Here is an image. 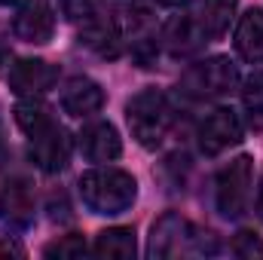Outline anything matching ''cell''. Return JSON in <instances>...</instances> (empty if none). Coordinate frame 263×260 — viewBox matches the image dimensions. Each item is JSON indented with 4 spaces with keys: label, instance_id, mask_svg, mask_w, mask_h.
<instances>
[{
    "label": "cell",
    "instance_id": "7c38bea8",
    "mask_svg": "<svg viewBox=\"0 0 263 260\" xmlns=\"http://www.w3.org/2000/svg\"><path fill=\"white\" fill-rule=\"evenodd\" d=\"M0 217L15 230L31 227V220H34V187L25 178L6 181V187L0 193Z\"/></svg>",
    "mask_w": 263,
    "mask_h": 260
},
{
    "label": "cell",
    "instance_id": "2e32d148",
    "mask_svg": "<svg viewBox=\"0 0 263 260\" xmlns=\"http://www.w3.org/2000/svg\"><path fill=\"white\" fill-rule=\"evenodd\" d=\"M138 245H135V233L129 227H110V230H101L95 236V254L98 257H117L126 260L135 257Z\"/></svg>",
    "mask_w": 263,
    "mask_h": 260
},
{
    "label": "cell",
    "instance_id": "7402d4cb",
    "mask_svg": "<svg viewBox=\"0 0 263 260\" xmlns=\"http://www.w3.org/2000/svg\"><path fill=\"white\" fill-rule=\"evenodd\" d=\"M254 211H257V217L263 220V172H260V181H257V199H254Z\"/></svg>",
    "mask_w": 263,
    "mask_h": 260
},
{
    "label": "cell",
    "instance_id": "30bf717a",
    "mask_svg": "<svg viewBox=\"0 0 263 260\" xmlns=\"http://www.w3.org/2000/svg\"><path fill=\"white\" fill-rule=\"evenodd\" d=\"M162 40H165V46H168V52L175 59H187V55L199 52L208 43V34H205V25H202L199 12L196 15L193 12H184V15H175L165 25Z\"/></svg>",
    "mask_w": 263,
    "mask_h": 260
},
{
    "label": "cell",
    "instance_id": "8992f818",
    "mask_svg": "<svg viewBox=\"0 0 263 260\" xmlns=\"http://www.w3.org/2000/svg\"><path fill=\"white\" fill-rule=\"evenodd\" d=\"M28 156L46 175L62 172L70 159V138H67L65 126H59V120H49L46 126L34 129L28 135Z\"/></svg>",
    "mask_w": 263,
    "mask_h": 260
},
{
    "label": "cell",
    "instance_id": "cb8c5ba5",
    "mask_svg": "<svg viewBox=\"0 0 263 260\" xmlns=\"http://www.w3.org/2000/svg\"><path fill=\"white\" fill-rule=\"evenodd\" d=\"M159 3H162V6H187L190 0H159Z\"/></svg>",
    "mask_w": 263,
    "mask_h": 260
},
{
    "label": "cell",
    "instance_id": "d6986e66",
    "mask_svg": "<svg viewBox=\"0 0 263 260\" xmlns=\"http://www.w3.org/2000/svg\"><path fill=\"white\" fill-rule=\"evenodd\" d=\"M89 248H86V239L83 236H77V233H70V236H62V239H55L52 245H46L43 248V254L46 257H83Z\"/></svg>",
    "mask_w": 263,
    "mask_h": 260
},
{
    "label": "cell",
    "instance_id": "277c9868",
    "mask_svg": "<svg viewBox=\"0 0 263 260\" xmlns=\"http://www.w3.org/2000/svg\"><path fill=\"white\" fill-rule=\"evenodd\" d=\"M239 86V70L227 55H211L205 62L187 67L181 77V92L193 101H208V98H223Z\"/></svg>",
    "mask_w": 263,
    "mask_h": 260
},
{
    "label": "cell",
    "instance_id": "ffe728a7",
    "mask_svg": "<svg viewBox=\"0 0 263 260\" xmlns=\"http://www.w3.org/2000/svg\"><path fill=\"white\" fill-rule=\"evenodd\" d=\"M233 254L245 260H257L263 257V239L254 236V233H239L236 242H233Z\"/></svg>",
    "mask_w": 263,
    "mask_h": 260
},
{
    "label": "cell",
    "instance_id": "ba28073f",
    "mask_svg": "<svg viewBox=\"0 0 263 260\" xmlns=\"http://www.w3.org/2000/svg\"><path fill=\"white\" fill-rule=\"evenodd\" d=\"M59 83V67L43 59H18L9 67V89L18 98H43Z\"/></svg>",
    "mask_w": 263,
    "mask_h": 260
},
{
    "label": "cell",
    "instance_id": "d4e9b609",
    "mask_svg": "<svg viewBox=\"0 0 263 260\" xmlns=\"http://www.w3.org/2000/svg\"><path fill=\"white\" fill-rule=\"evenodd\" d=\"M15 3H22V0H0V6H15Z\"/></svg>",
    "mask_w": 263,
    "mask_h": 260
},
{
    "label": "cell",
    "instance_id": "9a60e30c",
    "mask_svg": "<svg viewBox=\"0 0 263 260\" xmlns=\"http://www.w3.org/2000/svg\"><path fill=\"white\" fill-rule=\"evenodd\" d=\"M80 40L89 49H95L101 59H117L120 49H123V37H120L117 25L107 22V18H89L80 31Z\"/></svg>",
    "mask_w": 263,
    "mask_h": 260
},
{
    "label": "cell",
    "instance_id": "4fadbf2b",
    "mask_svg": "<svg viewBox=\"0 0 263 260\" xmlns=\"http://www.w3.org/2000/svg\"><path fill=\"white\" fill-rule=\"evenodd\" d=\"M233 46H236V55L248 65H263V9L260 6H251L239 25H236V34H233Z\"/></svg>",
    "mask_w": 263,
    "mask_h": 260
},
{
    "label": "cell",
    "instance_id": "5b68a950",
    "mask_svg": "<svg viewBox=\"0 0 263 260\" xmlns=\"http://www.w3.org/2000/svg\"><path fill=\"white\" fill-rule=\"evenodd\" d=\"M251 181H254V159L236 156L230 159L217 178H214V202L223 217H242L251 199Z\"/></svg>",
    "mask_w": 263,
    "mask_h": 260
},
{
    "label": "cell",
    "instance_id": "52a82bcc",
    "mask_svg": "<svg viewBox=\"0 0 263 260\" xmlns=\"http://www.w3.org/2000/svg\"><path fill=\"white\" fill-rule=\"evenodd\" d=\"M242 132H245V126H242V120H239V114L233 107H214L199 123V132H196L199 150L205 156H217V153L236 147L242 141Z\"/></svg>",
    "mask_w": 263,
    "mask_h": 260
},
{
    "label": "cell",
    "instance_id": "ac0fdd59",
    "mask_svg": "<svg viewBox=\"0 0 263 260\" xmlns=\"http://www.w3.org/2000/svg\"><path fill=\"white\" fill-rule=\"evenodd\" d=\"M242 107L248 117V126L254 132L263 129V70H254L242 86Z\"/></svg>",
    "mask_w": 263,
    "mask_h": 260
},
{
    "label": "cell",
    "instance_id": "6da1fadb",
    "mask_svg": "<svg viewBox=\"0 0 263 260\" xmlns=\"http://www.w3.org/2000/svg\"><path fill=\"white\" fill-rule=\"evenodd\" d=\"M150 257H208L217 254V236L214 233H202L190 220H184L181 214L168 211L162 214L153 230H150V245H147Z\"/></svg>",
    "mask_w": 263,
    "mask_h": 260
},
{
    "label": "cell",
    "instance_id": "e0dca14e",
    "mask_svg": "<svg viewBox=\"0 0 263 260\" xmlns=\"http://www.w3.org/2000/svg\"><path fill=\"white\" fill-rule=\"evenodd\" d=\"M236 6H239V0H205L199 18H202V25H205L208 40H220V37L230 31V22H233V15H236Z\"/></svg>",
    "mask_w": 263,
    "mask_h": 260
},
{
    "label": "cell",
    "instance_id": "44dd1931",
    "mask_svg": "<svg viewBox=\"0 0 263 260\" xmlns=\"http://www.w3.org/2000/svg\"><path fill=\"white\" fill-rule=\"evenodd\" d=\"M0 257H25V248L6 236V239H0Z\"/></svg>",
    "mask_w": 263,
    "mask_h": 260
},
{
    "label": "cell",
    "instance_id": "7a4b0ae2",
    "mask_svg": "<svg viewBox=\"0 0 263 260\" xmlns=\"http://www.w3.org/2000/svg\"><path fill=\"white\" fill-rule=\"evenodd\" d=\"M80 196L95 214H123L138 196V184L123 169H92L80 178Z\"/></svg>",
    "mask_w": 263,
    "mask_h": 260
},
{
    "label": "cell",
    "instance_id": "5bb4252c",
    "mask_svg": "<svg viewBox=\"0 0 263 260\" xmlns=\"http://www.w3.org/2000/svg\"><path fill=\"white\" fill-rule=\"evenodd\" d=\"M62 107L70 117H92L104 107V89L101 83L89 77H73L62 92Z\"/></svg>",
    "mask_w": 263,
    "mask_h": 260
},
{
    "label": "cell",
    "instance_id": "8fae6325",
    "mask_svg": "<svg viewBox=\"0 0 263 260\" xmlns=\"http://www.w3.org/2000/svg\"><path fill=\"white\" fill-rule=\"evenodd\" d=\"M80 153L89 162H114V159H120V153H123L120 132L110 123H104V120H95V123L83 126V132H80Z\"/></svg>",
    "mask_w": 263,
    "mask_h": 260
},
{
    "label": "cell",
    "instance_id": "9c48e42d",
    "mask_svg": "<svg viewBox=\"0 0 263 260\" xmlns=\"http://www.w3.org/2000/svg\"><path fill=\"white\" fill-rule=\"evenodd\" d=\"M12 34L25 43H49L55 34V12L46 0H31L12 18Z\"/></svg>",
    "mask_w": 263,
    "mask_h": 260
},
{
    "label": "cell",
    "instance_id": "3957f363",
    "mask_svg": "<svg viewBox=\"0 0 263 260\" xmlns=\"http://www.w3.org/2000/svg\"><path fill=\"white\" fill-rule=\"evenodd\" d=\"M126 120H129L132 138L141 147L156 150L165 141L172 123H175V110H172L165 92H159V89H141L126 104Z\"/></svg>",
    "mask_w": 263,
    "mask_h": 260
},
{
    "label": "cell",
    "instance_id": "603a6c76",
    "mask_svg": "<svg viewBox=\"0 0 263 260\" xmlns=\"http://www.w3.org/2000/svg\"><path fill=\"white\" fill-rule=\"evenodd\" d=\"M3 70H9V49L6 46H0V73Z\"/></svg>",
    "mask_w": 263,
    "mask_h": 260
}]
</instances>
